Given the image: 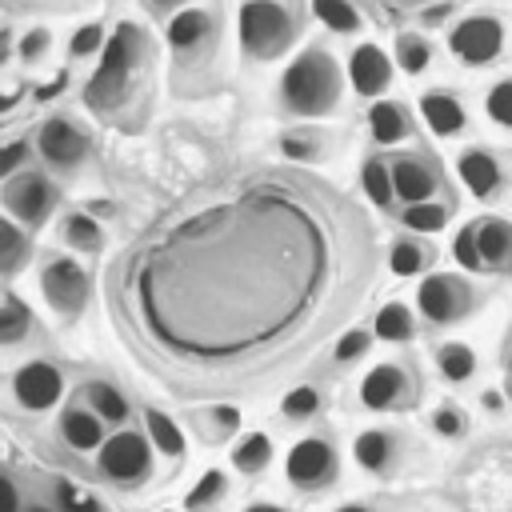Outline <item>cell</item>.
<instances>
[{
    "mask_svg": "<svg viewBox=\"0 0 512 512\" xmlns=\"http://www.w3.org/2000/svg\"><path fill=\"white\" fill-rule=\"evenodd\" d=\"M424 264H428V252H424L420 244L400 240V244L392 248V272H396V276H412V272H420Z\"/></svg>",
    "mask_w": 512,
    "mask_h": 512,
    "instance_id": "cell-34",
    "label": "cell"
},
{
    "mask_svg": "<svg viewBox=\"0 0 512 512\" xmlns=\"http://www.w3.org/2000/svg\"><path fill=\"white\" fill-rule=\"evenodd\" d=\"M60 428H64V440L72 448H96L100 444V420L88 416V412H80V408H68L64 420H60Z\"/></svg>",
    "mask_w": 512,
    "mask_h": 512,
    "instance_id": "cell-21",
    "label": "cell"
},
{
    "mask_svg": "<svg viewBox=\"0 0 512 512\" xmlns=\"http://www.w3.org/2000/svg\"><path fill=\"white\" fill-rule=\"evenodd\" d=\"M16 400L24 408H52L60 400V372L48 364H28L16 372Z\"/></svg>",
    "mask_w": 512,
    "mask_h": 512,
    "instance_id": "cell-12",
    "label": "cell"
},
{
    "mask_svg": "<svg viewBox=\"0 0 512 512\" xmlns=\"http://www.w3.org/2000/svg\"><path fill=\"white\" fill-rule=\"evenodd\" d=\"M488 116L496 120V124H504V128H512V80H504V84H496L492 92H488Z\"/></svg>",
    "mask_w": 512,
    "mask_h": 512,
    "instance_id": "cell-35",
    "label": "cell"
},
{
    "mask_svg": "<svg viewBox=\"0 0 512 512\" xmlns=\"http://www.w3.org/2000/svg\"><path fill=\"white\" fill-rule=\"evenodd\" d=\"M380 4H400V8H408V4H420V0H380Z\"/></svg>",
    "mask_w": 512,
    "mask_h": 512,
    "instance_id": "cell-49",
    "label": "cell"
},
{
    "mask_svg": "<svg viewBox=\"0 0 512 512\" xmlns=\"http://www.w3.org/2000/svg\"><path fill=\"white\" fill-rule=\"evenodd\" d=\"M416 300H420V312H424L428 320H436V324L456 320V316L472 304L468 284H464V280H456V276H428V280L420 284Z\"/></svg>",
    "mask_w": 512,
    "mask_h": 512,
    "instance_id": "cell-7",
    "label": "cell"
},
{
    "mask_svg": "<svg viewBox=\"0 0 512 512\" xmlns=\"http://www.w3.org/2000/svg\"><path fill=\"white\" fill-rule=\"evenodd\" d=\"M444 208L440 204H432V200H416V204H408V212H404V224L408 228H416V232H440L444 228Z\"/></svg>",
    "mask_w": 512,
    "mask_h": 512,
    "instance_id": "cell-31",
    "label": "cell"
},
{
    "mask_svg": "<svg viewBox=\"0 0 512 512\" xmlns=\"http://www.w3.org/2000/svg\"><path fill=\"white\" fill-rule=\"evenodd\" d=\"M148 432H152V440H156V448H160V452H168V456H180V448H184V436H180V428H176L168 416H160V412H148Z\"/></svg>",
    "mask_w": 512,
    "mask_h": 512,
    "instance_id": "cell-32",
    "label": "cell"
},
{
    "mask_svg": "<svg viewBox=\"0 0 512 512\" xmlns=\"http://www.w3.org/2000/svg\"><path fill=\"white\" fill-rule=\"evenodd\" d=\"M316 404H320V396H316L312 388H296V392H288V396H284V416L304 420V416H312V412H316Z\"/></svg>",
    "mask_w": 512,
    "mask_h": 512,
    "instance_id": "cell-37",
    "label": "cell"
},
{
    "mask_svg": "<svg viewBox=\"0 0 512 512\" xmlns=\"http://www.w3.org/2000/svg\"><path fill=\"white\" fill-rule=\"evenodd\" d=\"M20 160H24V144H20V140H16V144H8V148H0V176H4V172H12Z\"/></svg>",
    "mask_w": 512,
    "mask_h": 512,
    "instance_id": "cell-45",
    "label": "cell"
},
{
    "mask_svg": "<svg viewBox=\"0 0 512 512\" xmlns=\"http://www.w3.org/2000/svg\"><path fill=\"white\" fill-rule=\"evenodd\" d=\"M472 368H476V356H472L468 344H444V348H440V372H444L448 380H468Z\"/></svg>",
    "mask_w": 512,
    "mask_h": 512,
    "instance_id": "cell-28",
    "label": "cell"
},
{
    "mask_svg": "<svg viewBox=\"0 0 512 512\" xmlns=\"http://www.w3.org/2000/svg\"><path fill=\"white\" fill-rule=\"evenodd\" d=\"M348 76H352V88H356L360 96H376V92L388 88L392 64H388V56H384L376 44H360V48L352 52V60H348Z\"/></svg>",
    "mask_w": 512,
    "mask_h": 512,
    "instance_id": "cell-11",
    "label": "cell"
},
{
    "mask_svg": "<svg viewBox=\"0 0 512 512\" xmlns=\"http://www.w3.org/2000/svg\"><path fill=\"white\" fill-rule=\"evenodd\" d=\"M360 180H364V192H368L372 204H380V208L392 204V176H388V168L380 160H368L364 172H360Z\"/></svg>",
    "mask_w": 512,
    "mask_h": 512,
    "instance_id": "cell-27",
    "label": "cell"
},
{
    "mask_svg": "<svg viewBox=\"0 0 512 512\" xmlns=\"http://www.w3.org/2000/svg\"><path fill=\"white\" fill-rule=\"evenodd\" d=\"M0 200H4V208H8L20 224L36 228V224H40V220H48V212L56 208L60 192H56L40 172H20V176H12V180L4 184Z\"/></svg>",
    "mask_w": 512,
    "mask_h": 512,
    "instance_id": "cell-4",
    "label": "cell"
},
{
    "mask_svg": "<svg viewBox=\"0 0 512 512\" xmlns=\"http://www.w3.org/2000/svg\"><path fill=\"white\" fill-rule=\"evenodd\" d=\"M40 152L48 164L56 168H72L80 156H84V136L64 120V116H52L48 124H40Z\"/></svg>",
    "mask_w": 512,
    "mask_h": 512,
    "instance_id": "cell-10",
    "label": "cell"
},
{
    "mask_svg": "<svg viewBox=\"0 0 512 512\" xmlns=\"http://www.w3.org/2000/svg\"><path fill=\"white\" fill-rule=\"evenodd\" d=\"M88 392H92V404H96V412H100L104 420H112V424L128 420V404H124V396H120L116 388H108V384H92Z\"/></svg>",
    "mask_w": 512,
    "mask_h": 512,
    "instance_id": "cell-33",
    "label": "cell"
},
{
    "mask_svg": "<svg viewBox=\"0 0 512 512\" xmlns=\"http://www.w3.org/2000/svg\"><path fill=\"white\" fill-rule=\"evenodd\" d=\"M400 388H404V372H400V368H392V364H380V368H372V372H368V380H364L360 396H364V404H368V408H388V404H396V400H400Z\"/></svg>",
    "mask_w": 512,
    "mask_h": 512,
    "instance_id": "cell-17",
    "label": "cell"
},
{
    "mask_svg": "<svg viewBox=\"0 0 512 512\" xmlns=\"http://www.w3.org/2000/svg\"><path fill=\"white\" fill-rule=\"evenodd\" d=\"M476 248H480V260H484V264L508 260L512 224H504V220H476Z\"/></svg>",
    "mask_w": 512,
    "mask_h": 512,
    "instance_id": "cell-19",
    "label": "cell"
},
{
    "mask_svg": "<svg viewBox=\"0 0 512 512\" xmlns=\"http://www.w3.org/2000/svg\"><path fill=\"white\" fill-rule=\"evenodd\" d=\"M432 424H436V432H444V436L464 432V420H460V412H452V408H440V412L432 416Z\"/></svg>",
    "mask_w": 512,
    "mask_h": 512,
    "instance_id": "cell-44",
    "label": "cell"
},
{
    "mask_svg": "<svg viewBox=\"0 0 512 512\" xmlns=\"http://www.w3.org/2000/svg\"><path fill=\"white\" fill-rule=\"evenodd\" d=\"M420 112H424V120H428V128L436 136H456L464 128V108L456 104L452 92H424L420 96Z\"/></svg>",
    "mask_w": 512,
    "mask_h": 512,
    "instance_id": "cell-15",
    "label": "cell"
},
{
    "mask_svg": "<svg viewBox=\"0 0 512 512\" xmlns=\"http://www.w3.org/2000/svg\"><path fill=\"white\" fill-rule=\"evenodd\" d=\"M60 500H64L68 512H96V500L88 492H76L72 484H60Z\"/></svg>",
    "mask_w": 512,
    "mask_h": 512,
    "instance_id": "cell-41",
    "label": "cell"
},
{
    "mask_svg": "<svg viewBox=\"0 0 512 512\" xmlns=\"http://www.w3.org/2000/svg\"><path fill=\"white\" fill-rule=\"evenodd\" d=\"M212 32H216V20H212L204 8H184V12H176V16L168 20V44H172L176 52L200 48L204 40H212Z\"/></svg>",
    "mask_w": 512,
    "mask_h": 512,
    "instance_id": "cell-13",
    "label": "cell"
},
{
    "mask_svg": "<svg viewBox=\"0 0 512 512\" xmlns=\"http://www.w3.org/2000/svg\"><path fill=\"white\" fill-rule=\"evenodd\" d=\"M332 448L324 440H300L292 452H288V480L300 484V488H316L328 480L332 472Z\"/></svg>",
    "mask_w": 512,
    "mask_h": 512,
    "instance_id": "cell-9",
    "label": "cell"
},
{
    "mask_svg": "<svg viewBox=\"0 0 512 512\" xmlns=\"http://www.w3.org/2000/svg\"><path fill=\"white\" fill-rule=\"evenodd\" d=\"M28 256H32L28 236H24L16 224H8V220L0 216V276L20 272V268L28 264Z\"/></svg>",
    "mask_w": 512,
    "mask_h": 512,
    "instance_id": "cell-20",
    "label": "cell"
},
{
    "mask_svg": "<svg viewBox=\"0 0 512 512\" xmlns=\"http://www.w3.org/2000/svg\"><path fill=\"white\" fill-rule=\"evenodd\" d=\"M240 44L252 60H272L292 44V16L276 0H248L240 8Z\"/></svg>",
    "mask_w": 512,
    "mask_h": 512,
    "instance_id": "cell-3",
    "label": "cell"
},
{
    "mask_svg": "<svg viewBox=\"0 0 512 512\" xmlns=\"http://www.w3.org/2000/svg\"><path fill=\"white\" fill-rule=\"evenodd\" d=\"M40 288H44V300L64 316H76L88 304V276L72 260H52L40 272Z\"/></svg>",
    "mask_w": 512,
    "mask_h": 512,
    "instance_id": "cell-6",
    "label": "cell"
},
{
    "mask_svg": "<svg viewBox=\"0 0 512 512\" xmlns=\"http://www.w3.org/2000/svg\"><path fill=\"white\" fill-rule=\"evenodd\" d=\"M388 456H392V444H388V436L384 432H364V436H356V460L364 464V468H384L388 464Z\"/></svg>",
    "mask_w": 512,
    "mask_h": 512,
    "instance_id": "cell-29",
    "label": "cell"
},
{
    "mask_svg": "<svg viewBox=\"0 0 512 512\" xmlns=\"http://www.w3.org/2000/svg\"><path fill=\"white\" fill-rule=\"evenodd\" d=\"M224 492V476L220 472H208L192 492H188V512H200V508H208L216 496Z\"/></svg>",
    "mask_w": 512,
    "mask_h": 512,
    "instance_id": "cell-36",
    "label": "cell"
},
{
    "mask_svg": "<svg viewBox=\"0 0 512 512\" xmlns=\"http://www.w3.org/2000/svg\"><path fill=\"white\" fill-rule=\"evenodd\" d=\"M32 512H44V508H32Z\"/></svg>",
    "mask_w": 512,
    "mask_h": 512,
    "instance_id": "cell-52",
    "label": "cell"
},
{
    "mask_svg": "<svg viewBox=\"0 0 512 512\" xmlns=\"http://www.w3.org/2000/svg\"><path fill=\"white\" fill-rule=\"evenodd\" d=\"M368 128H372L376 144H396V140L408 136V112L400 104H392V100H380L368 112Z\"/></svg>",
    "mask_w": 512,
    "mask_h": 512,
    "instance_id": "cell-18",
    "label": "cell"
},
{
    "mask_svg": "<svg viewBox=\"0 0 512 512\" xmlns=\"http://www.w3.org/2000/svg\"><path fill=\"white\" fill-rule=\"evenodd\" d=\"M312 12L332 32H356L360 28V12L348 0H312Z\"/></svg>",
    "mask_w": 512,
    "mask_h": 512,
    "instance_id": "cell-22",
    "label": "cell"
},
{
    "mask_svg": "<svg viewBox=\"0 0 512 512\" xmlns=\"http://www.w3.org/2000/svg\"><path fill=\"white\" fill-rule=\"evenodd\" d=\"M456 168H460V180H464L476 196H492L496 184H500V168H496V160H492L488 152H480V148L464 152V156L456 160Z\"/></svg>",
    "mask_w": 512,
    "mask_h": 512,
    "instance_id": "cell-16",
    "label": "cell"
},
{
    "mask_svg": "<svg viewBox=\"0 0 512 512\" xmlns=\"http://www.w3.org/2000/svg\"><path fill=\"white\" fill-rule=\"evenodd\" d=\"M148 52H152V44H148L144 28H136L132 20L116 24L112 40L104 44V60H100V68H96V76L88 84V104L92 108H112L116 100H124L132 76L144 72Z\"/></svg>",
    "mask_w": 512,
    "mask_h": 512,
    "instance_id": "cell-2",
    "label": "cell"
},
{
    "mask_svg": "<svg viewBox=\"0 0 512 512\" xmlns=\"http://www.w3.org/2000/svg\"><path fill=\"white\" fill-rule=\"evenodd\" d=\"M340 512H368V508H340Z\"/></svg>",
    "mask_w": 512,
    "mask_h": 512,
    "instance_id": "cell-50",
    "label": "cell"
},
{
    "mask_svg": "<svg viewBox=\"0 0 512 512\" xmlns=\"http://www.w3.org/2000/svg\"><path fill=\"white\" fill-rule=\"evenodd\" d=\"M284 108L296 116H328L340 104V68L324 48H304L280 80Z\"/></svg>",
    "mask_w": 512,
    "mask_h": 512,
    "instance_id": "cell-1",
    "label": "cell"
},
{
    "mask_svg": "<svg viewBox=\"0 0 512 512\" xmlns=\"http://www.w3.org/2000/svg\"><path fill=\"white\" fill-rule=\"evenodd\" d=\"M376 336L380 340H408L412 336V316L404 304H384L376 316Z\"/></svg>",
    "mask_w": 512,
    "mask_h": 512,
    "instance_id": "cell-26",
    "label": "cell"
},
{
    "mask_svg": "<svg viewBox=\"0 0 512 512\" xmlns=\"http://www.w3.org/2000/svg\"><path fill=\"white\" fill-rule=\"evenodd\" d=\"M176 4H188V0H152V8H160V12H168V8H176Z\"/></svg>",
    "mask_w": 512,
    "mask_h": 512,
    "instance_id": "cell-47",
    "label": "cell"
},
{
    "mask_svg": "<svg viewBox=\"0 0 512 512\" xmlns=\"http://www.w3.org/2000/svg\"><path fill=\"white\" fill-rule=\"evenodd\" d=\"M100 40H104V28H100V24H84V28L72 32L68 52H72V56H92V52L100 48Z\"/></svg>",
    "mask_w": 512,
    "mask_h": 512,
    "instance_id": "cell-38",
    "label": "cell"
},
{
    "mask_svg": "<svg viewBox=\"0 0 512 512\" xmlns=\"http://www.w3.org/2000/svg\"><path fill=\"white\" fill-rule=\"evenodd\" d=\"M396 64L408 72V76H420L428 64H432V48H428V40H420V36H400L396 40Z\"/></svg>",
    "mask_w": 512,
    "mask_h": 512,
    "instance_id": "cell-25",
    "label": "cell"
},
{
    "mask_svg": "<svg viewBox=\"0 0 512 512\" xmlns=\"http://www.w3.org/2000/svg\"><path fill=\"white\" fill-rule=\"evenodd\" d=\"M0 512H16V488L8 480H0Z\"/></svg>",
    "mask_w": 512,
    "mask_h": 512,
    "instance_id": "cell-46",
    "label": "cell"
},
{
    "mask_svg": "<svg viewBox=\"0 0 512 512\" xmlns=\"http://www.w3.org/2000/svg\"><path fill=\"white\" fill-rule=\"evenodd\" d=\"M248 512H284V508H276V504H252Z\"/></svg>",
    "mask_w": 512,
    "mask_h": 512,
    "instance_id": "cell-48",
    "label": "cell"
},
{
    "mask_svg": "<svg viewBox=\"0 0 512 512\" xmlns=\"http://www.w3.org/2000/svg\"><path fill=\"white\" fill-rule=\"evenodd\" d=\"M364 348H368V332H348V336L336 344V360H356Z\"/></svg>",
    "mask_w": 512,
    "mask_h": 512,
    "instance_id": "cell-42",
    "label": "cell"
},
{
    "mask_svg": "<svg viewBox=\"0 0 512 512\" xmlns=\"http://www.w3.org/2000/svg\"><path fill=\"white\" fill-rule=\"evenodd\" d=\"M268 456H272V444H268V436H260V432L244 436V440L232 448V464H236L240 472H260V468L268 464Z\"/></svg>",
    "mask_w": 512,
    "mask_h": 512,
    "instance_id": "cell-24",
    "label": "cell"
},
{
    "mask_svg": "<svg viewBox=\"0 0 512 512\" xmlns=\"http://www.w3.org/2000/svg\"><path fill=\"white\" fill-rule=\"evenodd\" d=\"M48 48H52V32H44V28H32V32L20 40V56H24V60H40Z\"/></svg>",
    "mask_w": 512,
    "mask_h": 512,
    "instance_id": "cell-40",
    "label": "cell"
},
{
    "mask_svg": "<svg viewBox=\"0 0 512 512\" xmlns=\"http://www.w3.org/2000/svg\"><path fill=\"white\" fill-rule=\"evenodd\" d=\"M28 308L20 304V300H4L0 296V344H12V340H20L24 332H28Z\"/></svg>",
    "mask_w": 512,
    "mask_h": 512,
    "instance_id": "cell-30",
    "label": "cell"
},
{
    "mask_svg": "<svg viewBox=\"0 0 512 512\" xmlns=\"http://www.w3.org/2000/svg\"><path fill=\"white\" fill-rule=\"evenodd\" d=\"M452 252H456V260H460L464 268H484V260H480V248H476V224H472V228H464V232L456 236Z\"/></svg>",
    "mask_w": 512,
    "mask_h": 512,
    "instance_id": "cell-39",
    "label": "cell"
},
{
    "mask_svg": "<svg viewBox=\"0 0 512 512\" xmlns=\"http://www.w3.org/2000/svg\"><path fill=\"white\" fill-rule=\"evenodd\" d=\"M100 468L112 476V480H136L148 472V448L140 436L132 432H120L112 436L104 448H100Z\"/></svg>",
    "mask_w": 512,
    "mask_h": 512,
    "instance_id": "cell-8",
    "label": "cell"
},
{
    "mask_svg": "<svg viewBox=\"0 0 512 512\" xmlns=\"http://www.w3.org/2000/svg\"><path fill=\"white\" fill-rule=\"evenodd\" d=\"M64 240H68L72 248H80V252H100V244H104L100 224H96L92 216H80V212H72V216L64 220Z\"/></svg>",
    "mask_w": 512,
    "mask_h": 512,
    "instance_id": "cell-23",
    "label": "cell"
},
{
    "mask_svg": "<svg viewBox=\"0 0 512 512\" xmlns=\"http://www.w3.org/2000/svg\"><path fill=\"white\" fill-rule=\"evenodd\" d=\"M448 48H452V56H460L464 64H488V60H496L500 48H504V28H500V20H492V16H468V20H460V24L448 32Z\"/></svg>",
    "mask_w": 512,
    "mask_h": 512,
    "instance_id": "cell-5",
    "label": "cell"
},
{
    "mask_svg": "<svg viewBox=\"0 0 512 512\" xmlns=\"http://www.w3.org/2000/svg\"><path fill=\"white\" fill-rule=\"evenodd\" d=\"M388 176H392V196H400V200H408V204L428 200V196H432V188H436V176H432L416 156L396 160V164L388 168Z\"/></svg>",
    "mask_w": 512,
    "mask_h": 512,
    "instance_id": "cell-14",
    "label": "cell"
},
{
    "mask_svg": "<svg viewBox=\"0 0 512 512\" xmlns=\"http://www.w3.org/2000/svg\"><path fill=\"white\" fill-rule=\"evenodd\" d=\"M284 156L292 160H312L316 156V144L308 136H284Z\"/></svg>",
    "mask_w": 512,
    "mask_h": 512,
    "instance_id": "cell-43",
    "label": "cell"
},
{
    "mask_svg": "<svg viewBox=\"0 0 512 512\" xmlns=\"http://www.w3.org/2000/svg\"><path fill=\"white\" fill-rule=\"evenodd\" d=\"M508 264H512V248H508Z\"/></svg>",
    "mask_w": 512,
    "mask_h": 512,
    "instance_id": "cell-51",
    "label": "cell"
}]
</instances>
